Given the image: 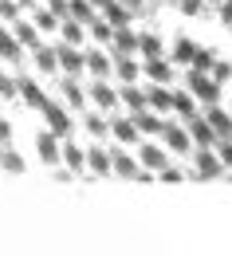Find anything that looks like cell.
I'll return each instance as SVG.
<instances>
[{"label": "cell", "instance_id": "1", "mask_svg": "<svg viewBox=\"0 0 232 256\" xmlns=\"http://www.w3.org/2000/svg\"><path fill=\"white\" fill-rule=\"evenodd\" d=\"M189 91L197 98H205V102H213V98H217V83H213L205 71H193V75H189Z\"/></svg>", "mask_w": 232, "mask_h": 256}, {"label": "cell", "instance_id": "2", "mask_svg": "<svg viewBox=\"0 0 232 256\" xmlns=\"http://www.w3.org/2000/svg\"><path fill=\"white\" fill-rule=\"evenodd\" d=\"M39 110H43V118L51 122V130H55V134H67V130H71V118H67V114L55 106V102H43Z\"/></svg>", "mask_w": 232, "mask_h": 256}, {"label": "cell", "instance_id": "3", "mask_svg": "<svg viewBox=\"0 0 232 256\" xmlns=\"http://www.w3.org/2000/svg\"><path fill=\"white\" fill-rule=\"evenodd\" d=\"M35 146H39V158H43V162H59V154H63V150H59L55 130H51V134H39V142H35Z\"/></svg>", "mask_w": 232, "mask_h": 256}, {"label": "cell", "instance_id": "4", "mask_svg": "<svg viewBox=\"0 0 232 256\" xmlns=\"http://www.w3.org/2000/svg\"><path fill=\"white\" fill-rule=\"evenodd\" d=\"M87 166H91L95 174H110V170H114V158H110V154H106L102 146H95V150L87 154Z\"/></svg>", "mask_w": 232, "mask_h": 256}, {"label": "cell", "instance_id": "5", "mask_svg": "<svg viewBox=\"0 0 232 256\" xmlns=\"http://www.w3.org/2000/svg\"><path fill=\"white\" fill-rule=\"evenodd\" d=\"M59 67H63V71H79V67H87V60H83L75 48H59Z\"/></svg>", "mask_w": 232, "mask_h": 256}, {"label": "cell", "instance_id": "6", "mask_svg": "<svg viewBox=\"0 0 232 256\" xmlns=\"http://www.w3.org/2000/svg\"><path fill=\"white\" fill-rule=\"evenodd\" d=\"M91 98H95L99 106H106V110H110V106H118V95H114L106 83H95V87H91Z\"/></svg>", "mask_w": 232, "mask_h": 256}, {"label": "cell", "instance_id": "7", "mask_svg": "<svg viewBox=\"0 0 232 256\" xmlns=\"http://www.w3.org/2000/svg\"><path fill=\"white\" fill-rule=\"evenodd\" d=\"M110 130L122 138V142H138V122H126V118H114L110 122Z\"/></svg>", "mask_w": 232, "mask_h": 256}, {"label": "cell", "instance_id": "8", "mask_svg": "<svg viewBox=\"0 0 232 256\" xmlns=\"http://www.w3.org/2000/svg\"><path fill=\"white\" fill-rule=\"evenodd\" d=\"M35 64L43 67V71H55V67H59V52H55V48H39V52H35Z\"/></svg>", "mask_w": 232, "mask_h": 256}, {"label": "cell", "instance_id": "9", "mask_svg": "<svg viewBox=\"0 0 232 256\" xmlns=\"http://www.w3.org/2000/svg\"><path fill=\"white\" fill-rule=\"evenodd\" d=\"M63 158H67V166H71V170H83V166H87V154H83L75 142H67V146H63Z\"/></svg>", "mask_w": 232, "mask_h": 256}, {"label": "cell", "instance_id": "10", "mask_svg": "<svg viewBox=\"0 0 232 256\" xmlns=\"http://www.w3.org/2000/svg\"><path fill=\"white\" fill-rule=\"evenodd\" d=\"M146 75H150V79H158V83H169V79H173V71H169L162 60H150V64H146Z\"/></svg>", "mask_w": 232, "mask_h": 256}, {"label": "cell", "instance_id": "11", "mask_svg": "<svg viewBox=\"0 0 232 256\" xmlns=\"http://www.w3.org/2000/svg\"><path fill=\"white\" fill-rule=\"evenodd\" d=\"M134 122H138L142 134H158V130H162V122H158L154 114H146V110H138V114H134Z\"/></svg>", "mask_w": 232, "mask_h": 256}, {"label": "cell", "instance_id": "12", "mask_svg": "<svg viewBox=\"0 0 232 256\" xmlns=\"http://www.w3.org/2000/svg\"><path fill=\"white\" fill-rule=\"evenodd\" d=\"M162 134H166V142L173 146V150H189V138H185V130H177V126H166Z\"/></svg>", "mask_w": 232, "mask_h": 256}, {"label": "cell", "instance_id": "13", "mask_svg": "<svg viewBox=\"0 0 232 256\" xmlns=\"http://www.w3.org/2000/svg\"><path fill=\"white\" fill-rule=\"evenodd\" d=\"M102 8H106V20H110L114 28H126V24H130V16H126V12H122L114 0H110V4H102Z\"/></svg>", "mask_w": 232, "mask_h": 256}, {"label": "cell", "instance_id": "14", "mask_svg": "<svg viewBox=\"0 0 232 256\" xmlns=\"http://www.w3.org/2000/svg\"><path fill=\"white\" fill-rule=\"evenodd\" d=\"M138 52H142L146 60H158V56H162V44H158L154 36H142V40H138Z\"/></svg>", "mask_w": 232, "mask_h": 256}, {"label": "cell", "instance_id": "15", "mask_svg": "<svg viewBox=\"0 0 232 256\" xmlns=\"http://www.w3.org/2000/svg\"><path fill=\"white\" fill-rule=\"evenodd\" d=\"M91 36L102 40V44H114V24H102V20H91Z\"/></svg>", "mask_w": 232, "mask_h": 256}, {"label": "cell", "instance_id": "16", "mask_svg": "<svg viewBox=\"0 0 232 256\" xmlns=\"http://www.w3.org/2000/svg\"><path fill=\"white\" fill-rule=\"evenodd\" d=\"M20 95L28 98V102H32V106H43V102H47V98L39 95V87H35L32 79H24V83H20Z\"/></svg>", "mask_w": 232, "mask_h": 256}, {"label": "cell", "instance_id": "17", "mask_svg": "<svg viewBox=\"0 0 232 256\" xmlns=\"http://www.w3.org/2000/svg\"><path fill=\"white\" fill-rule=\"evenodd\" d=\"M142 162H146V166H154V170H166V158H162V150H158V146H142Z\"/></svg>", "mask_w": 232, "mask_h": 256}, {"label": "cell", "instance_id": "18", "mask_svg": "<svg viewBox=\"0 0 232 256\" xmlns=\"http://www.w3.org/2000/svg\"><path fill=\"white\" fill-rule=\"evenodd\" d=\"M114 44H118V52H122V56L138 52V36H130V32H114Z\"/></svg>", "mask_w": 232, "mask_h": 256}, {"label": "cell", "instance_id": "19", "mask_svg": "<svg viewBox=\"0 0 232 256\" xmlns=\"http://www.w3.org/2000/svg\"><path fill=\"white\" fill-rule=\"evenodd\" d=\"M71 16H75L79 24H87V20H95V16H91V0H71Z\"/></svg>", "mask_w": 232, "mask_h": 256}, {"label": "cell", "instance_id": "20", "mask_svg": "<svg viewBox=\"0 0 232 256\" xmlns=\"http://www.w3.org/2000/svg\"><path fill=\"white\" fill-rule=\"evenodd\" d=\"M0 56H4V60H20V44H16L12 36H4V32H0Z\"/></svg>", "mask_w": 232, "mask_h": 256}, {"label": "cell", "instance_id": "21", "mask_svg": "<svg viewBox=\"0 0 232 256\" xmlns=\"http://www.w3.org/2000/svg\"><path fill=\"white\" fill-rule=\"evenodd\" d=\"M146 102H154V106H162V110H166V106H173V95L162 91V87H154V91H146Z\"/></svg>", "mask_w": 232, "mask_h": 256}, {"label": "cell", "instance_id": "22", "mask_svg": "<svg viewBox=\"0 0 232 256\" xmlns=\"http://www.w3.org/2000/svg\"><path fill=\"white\" fill-rule=\"evenodd\" d=\"M87 67H91L95 75H106V71H110V60H106L102 52H91V56H87Z\"/></svg>", "mask_w": 232, "mask_h": 256}, {"label": "cell", "instance_id": "23", "mask_svg": "<svg viewBox=\"0 0 232 256\" xmlns=\"http://www.w3.org/2000/svg\"><path fill=\"white\" fill-rule=\"evenodd\" d=\"M209 126L213 130H232V122H229V114H221L217 106H209Z\"/></svg>", "mask_w": 232, "mask_h": 256}, {"label": "cell", "instance_id": "24", "mask_svg": "<svg viewBox=\"0 0 232 256\" xmlns=\"http://www.w3.org/2000/svg\"><path fill=\"white\" fill-rule=\"evenodd\" d=\"M110 158H114V170H118V174H126V178H138V166H134L130 158H122V154H110Z\"/></svg>", "mask_w": 232, "mask_h": 256}, {"label": "cell", "instance_id": "25", "mask_svg": "<svg viewBox=\"0 0 232 256\" xmlns=\"http://www.w3.org/2000/svg\"><path fill=\"white\" fill-rule=\"evenodd\" d=\"M193 138H197L201 146H213V126L209 122H193Z\"/></svg>", "mask_w": 232, "mask_h": 256}, {"label": "cell", "instance_id": "26", "mask_svg": "<svg viewBox=\"0 0 232 256\" xmlns=\"http://www.w3.org/2000/svg\"><path fill=\"white\" fill-rule=\"evenodd\" d=\"M197 170H201V178H213V174H217L221 166H217V158H209V154H201V158H197Z\"/></svg>", "mask_w": 232, "mask_h": 256}, {"label": "cell", "instance_id": "27", "mask_svg": "<svg viewBox=\"0 0 232 256\" xmlns=\"http://www.w3.org/2000/svg\"><path fill=\"white\" fill-rule=\"evenodd\" d=\"M173 56H177V60H185V64H193V60H197V48H193V44H185V40H181V44H177V48H173Z\"/></svg>", "mask_w": 232, "mask_h": 256}, {"label": "cell", "instance_id": "28", "mask_svg": "<svg viewBox=\"0 0 232 256\" xmlns=\"http://www.w3.org/2000/svg\"><path fill=\"white\" fill-rule=\"evenodd\" d=\"M63 40H67V44H79V40H83V28H79V20H67V24H63Z\"/></svg>", "mask_w": 232, "mask_h": 256}, {"label": "cell", "instance_id": "29", "mask_svg": "<svg viewBox=\"0 0 232 256\" xmlns=\"http://www.w3.org/2000/svg\"><path fill=\"white\" fill-rule=\"evenodd\" d=\"M126 106H134V114H138V110H142V106H146V95H142V91H134V87H126Z\"/></svg>", "mask_w": 232, "mask_h": 256}, {"label": "cell", "instance_id": "30", "mask_svg": "<svg viewBox=\"0 0 232 256\" xmlns=\"http://www.w3.org/2000/svg\"><path fill=\"white\" fill-rule=\"evenodd\" d=\"M4 170H12V174H24V158H20V154H4Z\"/></svg>", "mask_w": 232, "mask_h": 256}, {"label": "cell", "instance_id": "31", "mask_svg": "<svg viewBox=\"0 0 232 256\" xmlns=\"http://www.w3.org/2000/svg\"><path fill=\"white\" fill-rule=\"evenodd\" d=\"M35 24H39L43 32H51V28L59 24V20H55V12H35Z\"/></svg>", "mask_w": 232, "mask_h": 256}, {"label": "cell", "instance_id": "32", "mask_svg": "<svg viewBox=\"0 0 232 256\" xmlns=\"http://www.w3.org/2000/svg\"><path fill=\"white\" fill-rule=\"evenodd\" d=\"M0 16L16 20V16H20V0H0Z\"/></svg>", "mask_w": 232, "mask_h": 256}, {"label": "cell", "instance_id": "33", "mask_svg": "<svg viewBox=\"0 0 232 256\" xmlns=\"http://www.w3.org/2000/svg\"><path fill=\"white\" fill-rule=\"evenodd\" d=\"M87 130H91L95 138H102V134H106V122H102L99 114H87Z\"/></svg>", "mask_w": 232, "mask_h": 256}, {"label": "cell", "instance_id": "34", "mask_svg": "<svg viewBox=\"0 0 232 256\" xmlns=\"http://www.w3.org/2000/svg\"><path fill=\"white\" fill-rule=\"evenodd\" d=\"M173 110H181V114H193V98H189V95H173Z\"/></svg>", "mask_w": 232, "mask_h": 256}, {"label": "cell", "instance_id": "35", "mask_svg": "<svg viewBox=\"0 0 232 256\" xmlns=\"http://www.w3.org/2000/svg\"><path fill=\"white\" fill-rule=\"evenodd\" d=\"M118 75H122L126 83H134V79H138V67H134V64H126V60H122V64H118Z\"/></svg>", "mask_w": 232, "mask_h": 256}, {"label": "cell", "instance_id": "36", "mask_svg": "<svg viewBox=\"0 0 232 256\" xmlns=\"http://www.w3.org/2000/svg\"><path fill=\"white\" fill-rule=\"evenodd\" d=\"M63 91H67V98H71V102H75V106H83V91H79V87H75V83H63Z\"/></svg>", "mask_w": 232, "mask_h": 256}, {"label": "cell", "instance_id": "37", "mask_svg": "<svg viewBox=\"0 0 232 256\" xmlns=\"http://www.w3.org/2000/svg\"><path fill=\"white\" fill-rule=\"evenodd\" d=\"M16 91H20V87H16V83H12V79H8V75H0V95H16Z\"/></svg>", "mask_w": 232, "mask_h": 256}, {"label": "cell", "instance_id": "38", "mask_svg": "<svg viewBox=\"0 0 232 256\" xmlns=\"http://www.w3.org/2000/svg\"><path fill=\"white\" fill-rule=\"evenodd\" d=\"M193 67H197V71H209V67H213V56H209V52H197Z\"/></svg>", "mask_w": 232, "mask_h": 256}, {"label": "cell", "instance_id": "39", "mask_svg": "<svg viewBox=\"0 0 232 256\" xmlns=\"http://www.w3.org/2000/svg\"><path fill=\"white\" fill-rule=\"evenodd\" d=\"M16 36H20L24 44H35V32H32V28H28V24H16Z\"/></svg>", "mask_w": 232, "mask_h": 256}, {"label": "cell", "instance_id": "40", "mask_svg": "<svg viewBox=\"0 0 232 256\" xmlns=\"http://www.w3.org/2000/svg\"><path fill=\"white\" fill-rule=\"evenodd\" d=\"M47 4H51V12H67V8H71V4H63V0H47Z\"/></svg>", "mask_w": 232, "mask_h": 256}, {"label": "cell", "instance_id": "41", "mask_svg": "<svg viewBox=\"0 0 232 256\" xmlns=\"http://www.w3.org/2000/svg\"><path fill=\"white\" fill-rule=\"evenodd\" d=\"M8 134H12V126H8V122H0V142H4Z\"/></svg>", "mask_w": 232, "mask_h": 256}, {"label": "cell", "instance_id": "42", "mask_svg": "<svg viewBox=\"0 0 232 256\" xmlns=\"http://www.w3.org/2000/svg\"><path fill=\"white\" fill-rule=\"evenodd\" d=\"M225 162H232V146H225Z\"/></svg>", "mask_w": 232, "mask_h": 256}, {"label": "cell", "instance_id": "43", "mask_svg": "<svg viewBox=\"0 0 232 256\" xmlns=\"http://www.w3.org/2000/svg\"><path fill=\"white\" fill-rule=\"evenodd\" d=\"M91 4H110V0H91Z\"/></svg>", "mask_w": 232, "mask_h": 256}, {"label": "cell", "instance_id": "44", "mask_svg": "<svg viewBox=\"0 0 232 256\" xmlns=\"http://www.w3.org/2000/svg\"><path fill=\"white\" fill-rule=\"evenodd\" d=\"M20 4H32V0H20Z\"/></svg>", "mask_w": 232, "mask_h": 256}]
</instances>
